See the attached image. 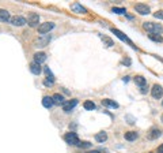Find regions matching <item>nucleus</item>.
<instances>
[{
	"instance_id": "1",
	"label": "nucleus",
	"mask_w": 163,
	"mask_h": 153,
	"mask_svg": "<svg viewBox=\"0 0 163 153\" xmlns=\"http://www.w3.org/2000/svg\"><path fill=\"white\" fill-rule=\"evenodd\" d=\"M143 27H144V30L150 32L151 34L163 32V27L160 26V25H158V23H152V22H144V23H143Z\"/></svg>"
},
{
	"instance_id": "2",
	"label": "nucleus",
	"mask_w": 163,
	"mask_h": 153,
	"mask_svg": "<svg viewBox=\"0 0 163 153\" xmlns=\"http://www.w3.org/2000/svg\"><path fill=\"white\" fill-rule=\"evenodd\" d=\"M64 141L67 143H69V145H77V143L80 142L76 133H67L65 135H64Z\"/></svg>"
},
{
	"instance_id": "3",
	"label": "nucleus",
	"mask_w": 163,
	"mask_h": 153,
	"mask_svg": "<svg viewBox=\"0 0 163 153\" xmlns=\"http://www.w3.org/2000/svg\"><path fill=\"white\" fill-rule=\"evenodd\" d=\"M55 27V23L53 22H45V23H41L38 26V33L41 34H45V33H49Z\"/></svg>"
},
{
	"instance_id": "4",
	"label": "nucleus",
	"mask_w": 163,
	"mask_h": 153,
	"mask_svg": "<svg viewBox=\"0 0 163 153\" xmlns=\"http://www.w3.org/2000/svg\"><path fill=\"white\" fill-rule=\"evenodd\" d=\"M27 23H29V26H31V27L38 26V23H40V16H38V14H36V12L29 14V16H27Z\"/></svg>"
},
{
	"instance_id": "5",
	"label": "nucleus",
	"mask_w": 163,
	"mask_h": 153,
	"mask_svg": "<svg viewBox=\"0 0 163 153\" xmlns=\"http://www.w3.org/2000/svg\"><path fill=\"white\" fill-rule=\"evenodd\" d=\"M151 95H152L154 99H160L163 95V88L160 86V85H154L152 89H151Z\"/></svg>"
},
{
	"instance_id": "6",
	"label": "nucleus",
	"mask_w": 163,
	"mask_h": 153,
	"mask_svg": "<svg viewBox=\"0 0 163 153\" xmlns=\"http://www.w3.org/2000/svg\"><path fill=\"white\" fill-rule=\"evenodd\" d=\"M11 21V25H14V26H23L25 23H27V21H26V18H23V16H12L10 19Z\"/></svg>"
},
{
	"instance_id": "7",
	"label": "nucleus",
	"mask_w": 163,
	"mask_h": 153,
	"mask_svg": "<svg viewBox=\"0 0 163 153\" xmlns=\"http://www.w3.org/2000/svg\"><path fill=\"white\" fill-rule=\"evenodd\" d=\"M135 10L137 11L139 14H141V15L150 14V7H148L147 4H141V3H139V4L135 5Z\"/></svg>"
},
{
	"instance_id": "8",
	"label": "nucleus",
	"mask_w": 163,
	"mask_h": 153,
	"mask_svg": "<svg viewBox=\"0 0 163 153\" xmlns=\"http://www.w3.org/2000/svg\"><path fill=\"white\" fill-rule=\"evenodd\" d=\"M162 135V131L159 130V129H156V127H154V129H151V131L148 133V139H156V138H159Z\"/></svg>"
},
{
	"instance_id": "9",
	"label": "nucleus",
	"mask_w": 163,
	"mask_h": 153,
	"mask_svg": "<svg viewBox=\"0 0 163 153\" xmlns=\"http://www.w3.org/2000/svg\"><path fill=\"white\" fill-rule=\"evenodd\" d=\"M76 104H77V100H75V99H73V100H71V101H68V103H65V104L63 105V108H64V111H65L67 114H68V112H71L72 109H73V108L76 107Z\"/></svg>"
},
{
	"instance_id": "10",
	"label": "nucleus",
	"mask_w": 163,
	"mask_h": 153,
	"mask_svg": "<svg viewBox=\"0 0 163 153\" xmlns=\"http://www.w3.org/2000/svg\"><path fill=\"white\" fill-rule=\"evenodd\" d=\"M45 60H46V55L44 52H37L34 55V63L41 64V63H44Z\"/></svg>"
},
{
	"instance_id": "11",
	"label": "nucleus",
	"mask_w": 163,
	"mask_h": 153,
	"mask_svg": "<svg viewBox=\"0 0 163 153\" xmlns=\"http://www.w3.org/2000/svg\"><path fill=\"white\" fill-rule=\"evenodd\" d=\"M52 100H53V104H57V105H60V104H65V101H64V97L61 95H59V93H56V95H53V97H52Z\"/></svg>"
},
{
	"instance_id": "12",
	"label": "nucleus",
	"mask_w": 163,
	"mask_h": 153,
	"mask_svg": "<svg viewBox=\"0 0 163 153\" xmlns=\"http://www.w3.org/2000/svg\"><path fill=\"white\" fill-rule=\"evenodd\" d=\"M11 16H10V12L7 10H0V22H7L10 21Z\"/></svg>"
},
{
	"instance_id": "13",
	"label": "nucleus",
	"mask_w": 163,
	"mask_h": 153,
	"mask_svg": "<svg viewBox=\"0 0 163 153\" xmlns=\"http://www.w3.org/2000/svg\"><path fill=\"white\" fill-rule=\"evenodd\" d=\"M30 71L33 73V74L40 75V74H41V71H42V69H41V66H40V64H37V63H31V64H30Z\"/></svg>"
},
{
	"instance_id": "14",
	"label": "nucleus",
	"mask_w": 163,
	"mask_h": 153,
	"mask_svg": "<svg viewBox=\"0 0 163 153\" xmlns=\"http://www.w3.org/2000/svg\"><path fill=\"white\" fill-rule=\"evenodd\" d=\"M139 134L136 131H128L125 133V139L127 141H135V139H137Z\"/></svg>"
},
{
	"instance_id": "15",
	"label": "nucleus",
	"mask_w": 163,
	"mask_h": 153,
	"mask_svg": "<svg viewBox=\"0 0 163 153\" xmlns=\"http://www.w3.org/2000/svg\"><path fill=\"white\" fill-rule=\"evenodd\" d=\"M135 82H136V85H139L140 88H144V86H145V84H147L145 78H144V77H141V75H137V77H135Z\"/></svg>"
},
{
	"instance_id": "16",
	"label": "nucleus",
	"mask_w": 163,
	"mask_h": 153,
	"mask_svg": "<svg viewBox=\"0 0 163 153\" xmlns=\"http://www.w3.org/2000/svg\"><path fill=\"white\" fill-rule=\"evenodd\" d=\"M42 105L45 107V108H51V107L53 105V100H52V97L45 96V97L42 99Z\"/></svg>"
},
{
	"instance_id": "17",
	"label": "nucleus",
	"mask_w": 163,
	"mask_h": 153,
	"mask_svg": "<svg viewBox=\"0 0 163 153\" xmlns=\"http://www.w3.org/2000/svg\"><path fill=\"white\" fill-rule=\"evenodd\" d=\"M72 10L75 11V12H79V14H86V8H84V7H82L79 3L72 4Z\"/></svg>"
},
{
	"instance_id": "18",
	"label": "nucleus",
	"mask_w": 163,
	"mask_h": 153,
	"mask_svg": "<svg viewBox=\"0 0 163 153\" xmlns=\"http://www.w3.org/2000/svg\"><path fill=\"white\" fill-rule=\"evenodd\" d=\"M102 104H103V105H107V107H112V108H118L117 103H116V101H113V100H109V99L102 100Z\"/></svg>"
},
{
	"instance_id": "19",
	"label": "nucleus",
	"mask_w": 163,
	"mask_h": 153,
	"mask_svg": "<svg viewBox=\"0 0 163 153\" xmlns=\"http://www.w3.org/2000/svg\"><path fill=\"white\" fill-rule=\"evenodd\" d=\"M112 32L114 33V34H116V36H117L118 38H121L122 41H129V40H128V37H127V36H125V34H124V33H122V32H120L118 29H112Z\"/></svg>"
},
{
	"instance_id": "20",
	"label": "nucleus",
	"mask_w": 163,
	"mask_h": 153,
	"mask_svg": "<svg viewBox=\"0 0 163 153\" xmlns=\"http://www.w3.org/2000/svg\"><path fill=\"white\" fill-rule=\"evenodd\" d=\"M95 139H97L98 142H105V141H106L107 139V134L106 133H98L97 135H95Z\"/></svg>"
},
{
	"instance_id": "21",
	"label": "nucleus",
	"mask_w": 163,
	"mask_h": 153,
	"mask_svg": "<svg viewBox=\"0 0 163 153\" xmlns=\"http://www.w3.org/2000/svg\"><path fill=\"white\" fill-rule=\"evenodd\" d=\"M83 107L86 108L87 111H92V109H95V104H94L92 101H90V100L84 101V104H83Z\"/></svg>"
},
{
	"instance_id": "22",
	"label": "nucleus",
	"mask_w": 163,
	"mask_h": 153,
	"mask_svg": "<svg viewBox=\"0 0 163 153\" xmlns=\"http://www.w3.org/2000/svg\"><path fill=\"white\" fill-rule=\"evenodd\" d=\"M150 38H151L152 41H156V42H162L163 41L162 36H156V34H150Z\"/></svg>"
},
{
	"instance_id": "23",
	"label": "nucleus",
	"mask_w": 163,
	"mask_h": 153,
	"mask_svg": "<svg viewBox=\"0 0 163 153\" xmlns=\"http://www.w3.org/2000/svg\"><path fill=\"white\" fill-rule=\"evenodd\" d=\"M113 12H116V14H125L127 10L125 8H118V7H113Z\"/></svg>"
},
{
	"instance_id": "24",
	"label": "nucleus",
	"mask_w": 163,
	"mask_h": 153,
	"mask_svg": "<svg viewBox=\"0 0 163 153\" xmlns=\"http://www.w3.org/2000/svg\"><path fill=\"white\" fill-rule=\"evenodd\" d=\"M77 146H79V148H90V146H91V143L84 141V142H79V143H77Z\"/></svg>"
},
{
	"instance_id": "25",
	"label": "nucleus",
	"mask_w": 163,
	"mask_h": 153,
	"mask_svg": "<svg viewBox=\"0 0 163 153\" xmlns=\"http://www.w3.org/2000/svg\"><path fill=\"white\" fill-rule=\"evenodd\" d=\"M154 16H155V18H158V19H163V10L156 11V12L154 14Z\"/></svg>"
},
{
	"instance_id": "26",
	"label": "nucleus",
	"mask_w": 163,
	"mask_h": 153,
	"mask_svg": "<svg viewBox=\"0 0 163 153\" xmlns=\"http://www.w3.org/2000/svg\"><path fill=\"white\" fill-rule=\"evenodd\" d=\"M103 41L107 44V47H113V41L109 37H103Z\"/></svg>"
},
{
	"instance_id": "27",
	"label": "nucleus",
	"mask_w": 163,
	"mask_h": 153,
	"mask_svg": "<svg viewBox=\"0 0 163 153\" xmlns=\"http://www.w3.org/2000/svg\"><path fill=\"white\" fill-rule=\"evenodd\" d=\"M44 84H45L46 86H51V85H53V82H52V81H49V79H45V81H44Z\"/></svg>"
},
{
	"instance_id": "28",
	"label": "nucleus",
	"mask_w": 163,
	"mask_h": 153,
	"mask_svg": "<svg viewBox=\"0 0 163 153\" xmlns=\"http://www.w3.org/2000/svg\"><path fill=\"white\" fill-rule=\"evenodd\" d=\"M158 153H163V143L158 148Z\"/></svg>"
},
{
	"instance_id": "29",
	"label": "nucleus",
	"mask_w": 163,
	"mask_h": 153,
	"mask_svg": "<svg viewBox=\"0 0 163 153\" xmlns=\"http://www.w3.org/2000/svg\"><path fill=\"white\" fill-rule=\"evenodd\" d=\"M87 153H98V152H95V150H92V152H87Z\"/></svg>"
},
{
	"instance_id": "30",
	"label": "nucleus",
	"mask_w": 163,
	"mask_h": 153,
	"mask_svg": "<svg viewBox=\"0 0 163 153\" xmlns=\"http://www.w3.org/2000/svg\"><path fill=\"white\" fill-rule=\"evenodd\" d=\"M160 120H162V123H163V115H162V116H160Z\"/></svg>"
},
{
	"instance_id": "31",
	"label": "nucleus",
	"mask_w": 163,
	"mask_h": 153,
	"mask_svg": "<svg viewBox=\"0 0 163 153\" xmlns=\"http://www.w3.org/2000/svg\"><path fill=\"white\" fill-rule=\"evenodd\" d=\"M162 105H163V101H162Z\"/></svg>"
},
{
	"instance_id": "32",
	"label": "nucleus",
	"mask_w": 163,
	"mask_h": 153,
	"mask_svg": "<svg viewBox=\"0 0 163 153\" xmlns=\"http://www.w3.org/2000/svg\"><path fill=\"white\" fill-rule=\"evenodd\" d=\"M150 153H152V152H150Z\"/></svg>"
}]
</instances>
